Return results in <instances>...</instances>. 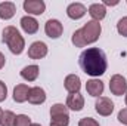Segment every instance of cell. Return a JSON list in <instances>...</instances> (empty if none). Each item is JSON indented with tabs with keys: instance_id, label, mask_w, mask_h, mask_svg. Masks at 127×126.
Here are the masks:
<instances>
[{
	"instance_id": "cell-16",
	"label": "cell",
	"mask_w": 127,
	"mask_h": 126,
	"mask_svg": "<svg viewBox=\"0 0 127 126\" xmlns=\"http://www.w3.org/2000/svg\"><path fill=\"white\" fill-rule=\"evenodd\" d=\"M28 92H30V88L24 83L21 85H16L13 88V101L18 102V104H22L25 101H28Z\"/></svg>"
},
{
	"instance_id": "cell-13",
	"label": "cell",
	"mask_w": 127,
	"mask_h": 126,
	"mask_svg": "<svg viewBox=\"0 0 127 126\" xmlns=\"http://www.w3.org/2000/svg\"><path fill=\"white\" fill-rule=\"evenodd\" d=\"M46 101V92L43 88L40 86H34L30 88V92H28V102L34 104V105H40Z\"/></svg>"
},
{
	"instance_id": "cell-6",
	"label": "cell",
	"mask_w": 127,
	"mask_h": 126,
	"mask_svg": "<svg viewBox=\"0 0 127 126\" xmlns=\"http://www.w3.org/2000/svg\"><path fill=\"white\" fill-rule=\"evenodd\" d=\"M62 31H64V25L61 24V21H58V19H49L44 24V33L50 39L61 37L62 36Z\"/></svg>"
},
{
	"instance_id": "cell-20",
	"label": "cell",
	"mask_w": 127,
	"mask_h": 126,
	"mask_svg": "<svg viewBox=\"0 0 127 126\" xmlns=\"http://www.w3.org/2000/svg\"><path fill=\"white\" fill-rule=\"evenodd\" d=\"M15 119H16L15 113L10 111V110H6V111H3L0 125L1 126H15Z\"/></svg>"
},
{
	"instance_id": "cell-14",
	"label": "cell",
	"mask_w": 127,
	"mask_h": 126,
	"mask_svg": "<svg viewBox=\"0 0 127 126\" xmlns=\"http://www.w3.org/2000/svg\"><path fill=\"white\" fill-rule=\"evenodd\" d=\"M19 24H21L22 30L27 34H35V33L38 31V22H37V19L30 16V15L22 16L21 21H19Z\"/></svg>"
},
{
	"instance_id": "cell-18",
	"label": "cell",
	"mask_w": 127,
	"mask_h": 126,
	"mask_svg": "<svg viewBox=\"0 0 127 126\" xmlns=\"http://www.w3.org/2000/svg\"><path fill=\"white\" fill-rule=\"evenodd\" d=\"M38 73H40V68L38 65L32 64V65H27L21 70V77L27 82H34L37 77H38Z\"/></svg>"
},
{
	"instance_id": "cell-19",
	"label": "cell",
	"mask_w": 127,
	"mask_h": 126,
	"mask_svg": "<svg viewBox=\"0 0 127 126\" xmlns=\"http://www.w3.org/2000/svg\"><path fill=\"white\" fill-rule=\"evenodd\" d=\"M68 125H69V114L50 116V126H68Z\"/></svg>"
},
{
	"instance_id": "cell-5",
	"label": "cell",
	"mask_w": 127,
	"mask_h": 126,
	"mask_svg": "<svg viewBox=\"0 0 127 126\" xmlns=\"http://www.w3.org/2000/svg\"><path fill=\"white\" fill-rule=\"evenodd\" d=\"M95 110L97 114H100L103 117L111 116L114 111V102L106 96H99L95 102Z\"/></svg>"
},
{
	"instance_id": "cell-12",
	"label": "cell",
	"mask_w": 127,
	"mask_h": 126,
	"mask_svg": "<svg viewBox=\"0 0 127 126\" xmlns=\"http://www.w3.org/2000/svg\"><path fill=\"white\" fill-rule=\"evenodd\" d=\"M64 86L69 94H78L81 88V80L77 74H68L64 80Z\"/></svg>"
},
{
	"instance_id": "cell-1",
	"label": "cell",
	"mask_w": 127,
	"mask_h": 126,
	"mask_svg": "<svg viewBox=\"0 0 127 126\" xmlns=\"http://www.w3.org/2000/svg\"><path fill=\"white\" fill-rule=\"evenodd\" d=\"M78 64H80L81 70L92 77H99V76L105 74V71L108 68L106 55L99 48L84 49L78 57Z\"/></svg>"
},
{
	"instance_id": "cell-15",
	"label": "cell",
	"mask_w": 127,
	"mask_h": 126,
	"mask_svg": "<svg viewBox=\"0 0 127 126\" xmlns=\"http://www.w3.org/2000/svg\"><path fill=\"white\" fill-rule=\"evenodd\" d=\"M89 15L92 16V21H102L106 16V7L102 3H93L89 6Z\"/></svg>"
},
{
	"instance_id": "cell-30",
	"label": "cell",
	"mask_w": 127,
	"mask_h": 126,
	"mask_svg": "<svg viewBox=\"0 0 127 126\" xmlns=\"http://www.w3.org/2000/svg\"><path fill=\"white\" fill-rule=\"evenodd\" d=\"M31 126H41V125H38V123H31Z\"/></svg>"
},
{
	"instance_id": "cell-2",
	"label": "cell",
	"mask_w": 127,
	"mask_h": 126,
	"mask_svg": "<svg viewBox=\"0 0 127 126\" xmlns=\"http://www.w3.org/2000/svg\"><path fill=\"white\" fill-rule=\"evenodd\" d=\"M1 42L7 45L9 51L13 55H21L25 49V40L21 36V33L16 30V27L7 25L1 33Z\"/></svg>"
},
{
	"instance_id": "cell-10",
	"label": "cell",
	"mask_w": 127,
	"mask_h": 126,
	"mask_svg": "<svg viewBox=\"0 0 127 126\" xmlns=\"http://www.w3.org/2000/svg\"><path fill=\"white\" fill-rule=\"evenodd\" d=\"M86 12H87V9H86V6L83 4V3H71V4H68V7H66V15H68V18H71V19H81L84 15H86Z\"/></svg>"
},
{
	"instance_id": "cell-21",
	"label": "cell",
	"mask_w": 127,
	"mask_h": 126,
	"mask_svg": "<svg viewBox=\"0 0 127 126\" xmlns=\"http://www.w3.org/2000/svg\"><path fill=\"white\" fill-rule=\"evenodd\" d=\"M69 110L64 104H53L50 107V116H58V114H68Z\"/></svg>"
},
{
	"instance_id": "cell-24",
	"label": "cell",
	"mask_w": 127,
	"mask_h": 126,
	"mask_svg": "<svg viewBox=\"0 0 127 126\" xmlns=\"http://www.w3.org/2000/svg\"><path fill=\"white\" fill-rule=\"evenodd\" d=\"M78 126H99V123L93 117H83V119H80Z\"/></svg>"
},
{
	"instance_id": "cell-17",
	"label": "cell",
	"mask_w": 127,
	"mask_h": 126,
	"mask_svg": "<svg viewBox=\"0 0 127 126\" xmlns=\"http://www.w3.org/2000/svg\"><path fill=\"white\" fill-rule=\"evenodd\" d=\"M15 12H16V6L13 1H1L0 3V18L1 19L7 21V19L13 18Z\"/></svg>"
},
{
	"instance_id": "cell-26",
	"label": "cell",
	"mask_w": 127,
	"mask_h": 126,
	"mask_svg": "<svg viewBox=\"0 0 127 126\" xmlns=\"http://www.w3.org/2000/svg\"><path fill=\"white\" fill-rule=\"evenodd\" d=\"M7 96V86L0 80V102H3Z\"/></svg>"
},
{
	"instance_id": "cell-31",
	"label": "cell",
	"mask_w": 127,
	"mask_h": 126,
	"mask_svg": "<svg viewBox=\"0 0 127 126\" xmlns=\"http://www.w3.org/2000/svg\"><path fill=\"white\" fill-rule=\"evenodd\" d=\"M126 94H127V92H126ZM126 105H127V95H126Z\"/></svg>"
},
{
	"instance_id": "cell-29",
	"label": "cell",
	"mask_w": 127,
	"mask_h": 126,
	"mask_svg": "<svg viewBox=\"0 0 127 126\" xmlns=\"http://www.w3.org/2000/svg\"><path fill=\"white\" fill-rule=\"evenodd\" d=\"M1 116H3V110L0 108V122H1Z\"/></svg>"
},
{
	"instance_id": "cell-22",
	"label": "cell",
	"mask_w": 127,
	"mask_h": 126,
	"mask_svg": "<svg viewBox=\"0 0 127 126\" xmlns=\"http://www.w3.org/2000/svg\"><path fill=\"white\" fill-rule=\"evenodd\" d=\"M117 31L120 36L127 37V16H123L121 19H118L117 22Z\"/></svg>"
},
{
	"instance_id": "cell-8",
	"label": "cell",
	"mask_w": 127,
	"mask_h": 126,
	"mask_svg": "<svg viewBox=\"0 0 127 126\" xmlns=\"http://www.w3.org/2000/svg\"><path fill=\"white\" fill-rule=\"evenodd\" d=\"M22 6L28 15H41L46 10V3L43 0H25Z\"/></svg>"
},
{
	"instance_id": "cell-25",
	"label": "cell",
	"mask_w": 127,
	"mask_h": 126,
	"mask_svg": "<svg viewBox=\"0 0 127 126\" xmlns=\"http://www.w3.org/2000/svg\"><path fill=\"white\" fill-rule=\"evenodd\" d=\"M117 119H118V122H120V123H123V125L127 126V107H126V108H121V110L118 111Z\"/></svg>"
},
{
	"instance_id": "cell-7",
	"label": "cell",
	"mask_w": 127,
	"mask_h": 126,
	"mask_svg": "<svg viewBox=\"0 0 127 126\" xmlns=\"http://www.w3.org/2000/svg\"><path fill=\"white\" fill-rule=\"evenodd\" d=\"M47 45L44 42H34L28 48V57L31 60H41L47 55Z\"/></svg>"
},
{
	"instance_id": "cell-27",
	"label": "cell",
	"mask_w": 127,
	"mask_h": 126,
	"mask_svg": "<svg viewBox=\"0 0 127 126\" xmlns=\"http://www.w3.org/2000/svg\"><path fill=\"white\" fill-rule=\"evenodd\" d=\"M102 4H103V6H117V4H118V0H114V1H111V0H103Z\"/></svg>"
},
{
	"instance_id": "cell-28",
	"label": "cell",
	"mask_w": 127,
	"mask_h": 126,
	"mask_svg": "<svg viewBox=\"0 0 127 126\" xmlns=\"http://www.w3.org/2000/svg\"><path fill=\"white\" fill-rule=\"evenodd\" d=\"M4 64H6V58H4V55L0 52V70L4 67Z\"/></svg>"
},
{
	"instance_id": "cell-9",
	"label": "cell",
	"mask_w": 127,
	"mask_h": 126,
	"mask_svg": "<svg viewBox=\"0 0 127 126\" xmlns=\"http://www.w3.org/2000/svg\"><path fill=\"white\" fill-rule=\"evenodd\" d=\"M66 108L68 110H72V111H81L83 107H84V98L83 95L80 94H69L66 96V102H65Z\"/></svg>"
},
{
	"instance_id": "cell-4",
	"label": "cell",
	"mask_w": 127,
	"mask_h": 126,
	"mask_svg": "<svg viewBox=\"0 0 127 126\" xmlns=\"http://www.w3.org/2000/svg\"><path fill=\"white\" fill-rule=\"evenodd\" d=\"M109 91L112 95L121 96L127 92V82L121 74H114L109 80Z\"/></svg>"
},
{
	"instance_id": "cell-3",
	"label": "cell",
	"mask_w": 127,
	"mask_h": 126,
	"mask_svg": "<svg viewBox=\"0 0 127 126\" xmlns=\"http://www.w3.org/2000/svg\"><path fill=\"white\" fill-rule=\"evenodd\" d=\"M80 33V37H81V42L83 45H90V43H95L96 40L99 39L100 33H102V27L97 21H89L83 25V28L78 30Z\"/></svg>"
},
{
	"instance_id": "cell-11",
	"label": "cell",
	"mask_w": 127,
	"mask_h": 126,
	"mask_svg": "<svg viewBox=\"0 0 127 126\" xmlns=\"http://www.w3.org/2000/svg\"><path fill=\"white\" fill-rule=\"evenodd\" d=\"M103 89H105L103 82L99 80V79H90L86 83V91H87V94L90 95V96L99 98L100 95L103 94Z\"/></svg>"
},
{
	"instance_id": "cell-23",
	"label": "cell",
	"mask_w": 127,
	"mask_h": 126,
	"mask_svg": "<svg viewBox=\"0 0 127 126\" xmlns=\"http://www.w3.org/2000/svg\"><path fill=\"white\" fill-rule=\"evenodd\" d=\"M15 126H31V119L27 114H18L15 119Z\"/></svg>"
}]
</instances>
